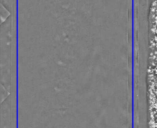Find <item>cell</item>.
Segmentation results:
<instances>
[{"label":"cell","mask_w":157,"mask_h":128,"mask_svg":"<svg viewBox=\"0 0 157 128\" xmlns=\"http://www.w3.org/2000/svg\"><path fill=\"white\" fill-rule=\"evenodd\" d=\"M17 113L8 111L1 115V128H17Z\"/></svg>","instance_id":"1"}]
</instances>
